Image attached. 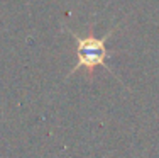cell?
I'll return each mask as SVG.
<instances>
[{
  "label": "cell",
  "instance_id": "1",
  "mask_svg": "<svg viewBox=\"0 0 159 158\" xmlns=\"http://www.w3.org/2000/svg\"><path fill=\"white\" fill-rule=\"evenodd\" d=\"M117 27H119V26L112 27L107 34H103L102 37L80 36L75 31H71L70 27H63L64 31H68L71 36H73L75 43H76V60H78V61H76V65L71 68L70 73H68V77L75 75L80 68L93 70V68H97V66H102V68H105L110 75L117 77L115 71H113L110 66H108V63H107V60L110 58L113 53H115L113 50H107V41H108V37L115 32ZM117 80H120V77H117Z\"/></svg>",
  "mask_w": 159,
  "mask_h": 158
}]
</instances>
